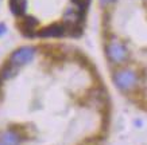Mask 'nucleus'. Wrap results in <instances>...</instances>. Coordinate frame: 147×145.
<instances>
[{
	"label": "nucleus",
	"instance_id": "nucleus-1",
	"mask_svg": "<svg viewBox=\"0 0 147 145\" xmlns=\"http://www.w3.org/2000/svg\"><path fill=\"white\" fill-rule=\"evenodd\" d=\"M115 84L121 89L123 92H129L131 89H134L138 84V75L132 70H121L117 71L113 77Z\"/></svg>",
	"mask_w": 147,
	"mask_h": 145
},
{
	"label": "nucleus",
	"instance_id": "nucleus-2",
	"mask_svg": "<svg viewBox=\"0 0 147 145\" xmlns=\"http://www.w3.org/2000/svg\"><path fill=\"white\" fill-rule=\"evenodd\" d=\"M34 57H35V48L30 47V46H24V47H20L16 51H13L8 63L19 69L20 66L31 62L34 59Z\"/></svg>",
	"mask_w": 147,
	"mask_h": 145
},
{
	"label": "nucleus",
	"instance_id": "nucleus-3",
	"mask_svg": "<svg viewBox=\"0 0 147 145\" xmlns=\"http://www.w3.org/2000/svg\"><path fill=\"white\" fill-rule=\"evenodd\" d=\"M107 55L112 63H121L127 59V50L123 43L117 40H111L107 44Z\"/></svg>",
	"mask_w": 147,
	"mask_h": 145
},
{
	"label": "nucleus",
	"instance_id": "nucleus-4",
	"mask_svg": "<svg viewBox=\"0 0 147 145\" xmlns=\"http://www.w3.org/2000/svg\"><path fill=\"white\" fill-rule=\"evenodd\" d=\"M65 34H66V27L63 26L62 23H54V24L46 27V28H43V30H40L38 32V35L43 36V38H50V36L58 38V36H62Z\"/></svg>",
	"mask_w": 147,
	"mask_h": 145
},
{
	"label": "nucleus",
	"instance_id": "nucleus-5",
	"mask_svg": "<svg viewBox=\"0 0 147 145\" xmlns=\"http://www.w3.org/2000/svg\"><path fill=\"white\" fill-rule=\"evenodd\" d=\"M38 23L39 22L32 16H20V28H22V32L26 35H34Z\"/></svg>",
	"mask_w": 147,
	"mask_h": 145
},
{
	"label": "nucleus",
	"instance_id": "nucleus-6",
	"mask_svg": "<svg viewBox=\"0 0 147 145\" xmlns=\"http://www.w3.org/2000/svg\"><path fill=\"white\" fill-rule=\"evenodd\" d=\"M0 142H3L4 145H18L20 142V136L15 130L9 129L0 134Z\"/></svg>",
	"mask_w": 147,
	"mask_h": 145
},
{
	"label": "nucleus",
	"instance_id": "nucleus-7",
	"mask_svg": "<svg viewBox=\"0 0 147 145\" xmlns=\"http://www.w3.org/2000/svg\"><path fill=\"white\" fill-rule=\"evenodd\" d=\"M16 71H18V67L7 63V65L0 70V79H1V81H7V79H9L11 77H13V75L16 74Z\"/></svg>",
	"mask_w": 147,
	"mask_h": 145
},
{
	"label": "nucleus",
	"instance_id": "nucleus-8",
	"mask_svg": "<svg viewBox=\"0 0 147 145\" xmlns=\"http://www.w3.org/2000/svg\"><path fill=\"white\" fill-rule=\"evenodd\" d=\"M116 0H100V3H101V5L102 7H107V5H111V4H113Z\"/></svg>",
	"mask_w": 147,
	"mask_h": 145
},
{
	"label": "nucleus",
	"instance_id": "nucleus-9",
	"mask_svg": "<svg viewBox=\"0 0 147 145\" xmlns=\"http://www.w3.org/2000/svg\"><path fill=\"white\" fill-rule=\"evenodd\" d=\"M4 31H5L4 24H0V34H4Z\"/></svg>",
	"mask_w": 147,
	"mask_h": 145
},
{
	"label": "nucleus",
	"instance_id": "nucleus-10",
	"mask_svg": "<svg viewBox=\"0 0 147 145\" xmlns=\"http://www.w3.org/2000/svg\"><path fill=\"white\" fill-rule=\"evenodd\" d=\"M0 145H4V144H3V142H0Z\"/></svg>",
	"mask_w": 147,
	"mask_h": 145
}]
</instances>
